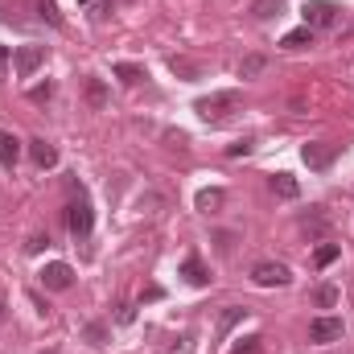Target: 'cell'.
Listing matches in <instances>:
<instances>
[{"mask_svg":"<svg viewBox=\"0 0 354 354\" xmlns=\"http://www.w3.org/2000/svg\"><path fill=\"white\" fill-rule=\"evenodd\" d=\"M115 75H120L128 87H136L140 79H149V75H145V66H136V62H120V66H115Z\"/></svg>","mask_w":354,"mask_h":354,"instance_id":"19","label":"cell"},{"mask_svg":"<svg viewBox=\"0 0 354 354\" xmlns=\"http://www.w3.org/2000/svg\"><path fill=\"white\" fill-rule=\"evenodd\" d=\"M50 95H54V83H41V87H33V91H29V99H33V103H46Z\"/></svg>","mask_w":354,"mask_h":354,"instance_id":"24","label":"cell"},{"mask_svg":"<svg viewBox=\"0 0 354 354\" xmlns=\"http://www.w3.org/2000/svg\"><path fill=\"white\" fill-rule=\"evenodd\" d=\"M260 342H264V338H256V334H252V338H239V342L231 346V354H260Z\"/></svg>","mask_w":354,"mask_h":354,"instance_id":"22","label":"cell"},{"mask_svg":"<svg viewBox=\"0 0 354 354\" xmlns=\"http://www.w3.org/2000/svg\"><path fill=\"white\" fill-rule=\"evenodd\" d=\"M181 276H185V284H194V288H206V284H210V272H206V264H202L198 256H189V260L181 264Z\"/></svg>","mask_w":354,"mask_h":354,"instance_id":"10","label":"cell"},{"mask_svg":"<svg viewBox=\"0 0 354 354\" xmlns=\"http://www.w3.org/2000/svg\"><path fill=\"white\" fill-rule=\"evenodd\" d=\"M169 71L181 79H202V62H194V58H169Z\"/></svg>","mask_w":354,"mask_h":354,"instance_id":"16","label":"cell"},{"mask_svg":"<svg viewBox=\"0 0 354 354\" xmlns=\"http://www.w3.org/2000/svg\"><path fill=\"white\" fill-rule=\"evenodd\" d=\"M79 4H91V0H79Z\"/></svg>","mask_w":354,"mask_h":354,"instance_id":"32","label":"cell"},{"mask_svg":"<svg viewBox=\"0 0 354 354\" xmlns=\"http://www.w3.org/2000/svg\"><path fill=\"white\" fill-rule=\"evenodd\" d=\"M83 95H87V103L95 107V111H103V107H107V87H103V79L87 75V83H83Z\"/></svg>","mask_w":354,"mask_h":354,"instance_id":"12","label":"cell"},{"mask_svg":"<svg viewBox=\"0 0 354 354\" xmlns=\"http://www.w3.org/2000/svg\"><path fill=\"white\" fill-rule=\"evenodd\" d=\"M301 161L322 174V169H330V165L338 161V145H330V140H309V145L301 149Z\"/></svg>","mask_w":354,"mask_h":354,"instance_id":"3","label":"cell"},{"mask_svg":"<svg viewBox=\"0 0 354 354\" xmlns=\"http://www.w3.org/2000/svg\"><path fill=\"white\" fill-rule=\"evenodd\" d=\"M0 322H4V301H0Z\"/></svg>","mask_w":354,"mask_h":354,"instance_id":"31","label":"cell"},{"mask_svg":"<svg viewBox=\"0 0 354 354\" xmlns=\"http://www.w3.org/2000/svg\"><path fill=\"white\" fill-rule=\"evenodd\" d=\"M91 223H95V214H91V202L79 194V198L66 206V227H71V235H75V239H87V235H91Z\"/></svg>","mask_w":354,"mask_h":354,"instance_id":"4","label":"cell"},{"mask_svg":"<svg viewBox=\"0 0 354 354\" xmlns=\"http://www.w3.org/2000/svg\"><path fill=\"white\" fill-rule=\"evenodd\" d=\"M37 276H41V284H46L50 292H66V288L75 284V268H71V264H62V260L46 264L41 272H37Z\"/></svg>","mask_w":354,"mask_h":354,"instance_id":"5","label":"cell"},{"mask_svg":"<svg viewBox=\"0 0 354 354\" xmlns=\"http://www.w3.org/2000/svg\"><path fill=\"white\" fill-rule=\"evenodd\" d=\"M46 243H50V235H33V239H29V252H41Z\"/></svg>","mask_w":354,"mask_h":354,"instance_id":"30","label":"cell"},{"mask_svg":"<svg viewBox=\"0 0 354 354\" xmlns=\"http://www.w3.org/2000/svg\"><path fill=\"white\" fill-rule=\"evenodd\" d=\"M338 252H342L338 243H322V248L313 252V264H317V268H330L334 260H338Z\"/></svg>","mask_w":354,"mask_h":354,"instance_id":"20","label":"cell"},{"mask_svg":"<svg viewBox=\"0 0 354 354\" xmlns=\"http://www.w3.org/2000/svg\"><path fill=\"white\" fill-rule=\"evenodd\" d=\"M41 62H46V46H21V50L12 54V66H17V75H21V79H29Z\"/></svg>","mask_w":354,"mask_h":354,"instance_id":"7","label":"cell"},{"mask_svg":"<svg viewBox=\"0 0 354 354\" xmlns=\"http://www.w3.org/2000/svg\"><path fill=\"white\" fill-rule=\"evenodd\" d=\"M313 301H317L322 309H334V305H338V288H334V284H322V288H313Z\"/></svg>","mask_w":354,"mask_h":354,"instance_id":"21","label":"cell"},{"mask_svg":"<svg viewBox=\"0 0 354 354\" xmlns=\"http://www.w3.org/2000/svg\"><path fill=\"white\" fill-rule=\"evenodd\" d=\"M284 12V0H252V17L256 21H272Z\"/></svg>","mask_w":354,"mask_h":354,"instance_id":"14","label":"cell"},{"mask_svg":"<svg viewBox=\"0 0 354 354\" xmlns=\"http://www.w3.org/2000/svg\"><path fill=\"white\" fill-rule=\"evenodd\" d=\"M37 12H41V21H50V25H62V17H58V8H54L50 0H37Z\"/></svg>","mask_w":354,"mask_h":354,"instance_id":"23","label":"cell"},{"mask_svg":"<svg viewBox=\"0 0 354 354\" xmlns=\"http://www.w3.org/2000/svg\"><path fill=\"white\" fill-rule=\"evenodd\" d=\"M29 161H33L37 169H54V165H58V149H54L46 136H37V140H29Z\"/></svg>","mask_w":354,"mask_h":354,"instance_id":"9","label":"cell"},{"mask_svg":"<svg viewBox=\"0 0 354 354\" xmlns=\"http://www.w3.org/2000/svg\"><path fill=\"white\" fill-rule=\"evenodd\" d=\"M8 62H12V54H8V46H0V79L8 75Z\"/></svg>","mask_w":354,"mask_h":354,"instance_id":"28","label":"cell"},{"mask_svg":"<svg viewBox=\"0 0 354 354\" xmlns=\"http://www.w3.org/2000/svg\"><path fill=\"white\" fill-rule=\"evenodd\" d=\"M272 189H276V198H288V202L301 194V185H297V177L292 174H276L272 177Z\"/></svg>","mask_w":354,"mask_h":354,"instance_id":"13","label":"cell"},{"mask_svg":"<svg viewBox=\"0 0 354 354\" xmlns=\"http://www.w3.org/2000/svg\"><path fill=\"white\" fill-rule=\"evenodd\" d=\"M165 145L169 149H185V132H165Z\"/></svg>","mask_w":354,"mask_h":354,"instance_id":"27","label":"cell"},{"mask_svg":"<svg viewBox=\"0 0 354 354\" xmlns=\"http://www.w3.org/2000/svg\"><path fill=\"white\" fill-rule=\"evenodd\" d=\"M87 338H91V342H103V338H107V330H103V326H87Z\"/></svg>","mask_w":354,"mask_h":354,"instance_id":"29","label":"cell"},{"mask_svg":"<svg viewBox=\"0 0 354 354\" xmlns=\"http://www.w3.org/2000/svg\"><path fill=\"white\" fill-rule=\"evenodd\" d=\"M338 4H330V0H309L305 8H301V17H305V25L317 33V29H330V25H338Z\"/></svg>","mask_w":354,"mask_h":354,"instance_id":"2","label":"cell"},{"mask_svg":"<svg viewBox=\"0 0 354 354\" xmlns=\"http://www.w3.org/2000/svg\"><path fill=\"white\" fill-rule=\"evenodd\" d=\"M243 313H248V309H227V313H223V330H231V326H235Z\"/></svg>","mask_w":354,"mask_h":354,"instance_id":"26","label":"cell"},{"mask_svg":"<svg viewBox=\"0 0 354 354\" xmlns=\"http://www.w3.org/2000/svg\"><path fill=\"white\" fill-rule=\"evenodd\" d=\"M264 66H268V58H264V54H248V58L239 62V79H256V75H260Z\"/></svg>","mask_w":354,"mask_h":354,"instance_id":"18","label":"cell"},{"mask_svg":"<svg viewBox=\"0 0 354 354\" xmlns=\"http://www.w3.org/2000/svg\"><path fill=\"white\" fill-rule=\"evenodd\" d=\"M252 280H256L260 288H284L292 276H288V268H284V264H276V260H264V264L252 268Z\"/></svg>","mask_w":354,"mask_h":354,"instance_id":"6","label":"cell"},{"mask_svg":"<svg viewBox=\"0 0 354 354\" xmlns=\"http://www.w3.org/2000/svg\"><path fill=\"white\" fill-rule=\"evenodd\" d=\"M21 161V140L12 132H0V169H12Z\"/></svg>","mask_w":354,"mask_h":354,"instance_id":"11","label":"cell"},{"mask_svg":"<svg viewBox=\"0 0 354 354\" xmlns=\"http://www.w3.org/2000/svg\"><path fill=\"white\" fill-rule=\"evenodd\" d=\"M239 107H243V95H239V91H214V95H202V99L194 103V111H198L206 124H223V120H231Z\"/></svg>","mask_w":354,"mask_h":354,"instance_id":"1","label":"cell"},{"mask_svg":"<svg viewBox=\"0 0 354 354\" xmlns=\"http://www.w3.org/2000/svg\"><path fill=\"white\" fill-rule=\"evenodd\" d=\"M223 202H227V194H223V189H202V194H198V210H202V214H214Z\"/></svg>","mask_w":354,"mask_h":354,"instance_id":"17","label":"cell"},{"mask_svg":"<svg viewBox=\"0 0 354 354\" xmlns=\"http://www.w3.org/2000/svg\"><path fill=\"white\" fill-rule=\"evenodd\" d=\"M284 50H305V46H313V29L309 25H301V29H292V33H284V41H280Z\"/></svg>","mask_w":354,"mask_h":354,"instance_id":"15","label":"cell"},{"mask_svg":"<svg viewBox=\"0 0 354 354\" xmlns=\"http://www.w3.org/2000/svg\"><path fill=\"white\" fill-rule=\"evenodd\" d=\"M252 153V140H235L231 149H227V157H248Z\"/></svg>","mask_w":354,"mask_h":354,"instance_id":"25","label":"cell"},{"mask_svg":"<svg viewBox=\"0 0 354 354\" xmlns=\"http://www.w3.org/2000/svg\"><path fill=\"white\" fill-rule=\"evenodd\" d=\"M342 330H346L342 317H313V322H309V338H313V342H338Z\"/></svg>","mask_w":354,"mask_h":354,"instance_id":"8","label":"cell"}]
</instances>
